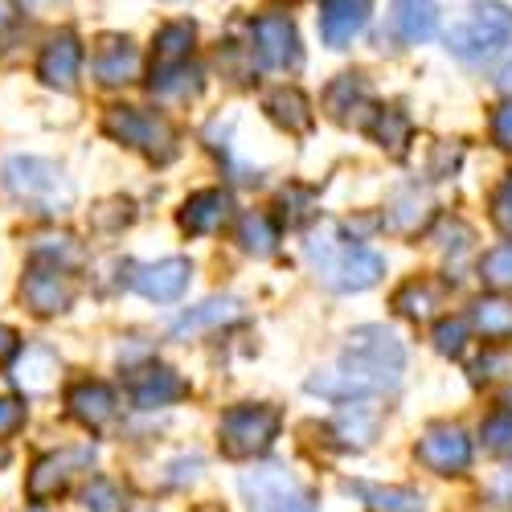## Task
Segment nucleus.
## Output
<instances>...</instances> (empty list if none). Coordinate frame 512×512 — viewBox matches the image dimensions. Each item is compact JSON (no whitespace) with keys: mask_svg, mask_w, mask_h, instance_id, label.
I'll use <instances>...</instances> for the list:
<instances>
[{"mask_svg":"<svg viewBox=\"0 0 512 512\" xmlns=\"http://www.w3.org/2000/svg\"><path fill=\"white\" fill-rule=\"evenodd\" d=\"M406 373V345L386 324H361L349 332L345 353L332 369L308 377V394L320 398H369V394H394Z\"/></svg>","mask_w":512,"mask_h":512,"instance_id":"obj_1","label":"nucleus"},{"mask_svg":"<svg viewBox=\"0 0 512 512\" xmlns=\"http://www.w3.org/2000/svg\"><path fill=\"white\" fill-rule=\"evenodd\" d=\"M304 259L312 267V275L328 287V291H369L381 275H386V259L377 250L361 246L357 238H345L336 226H320L308 246H304Z\"/></svg>","mask_w":512,"mask_h":512,"instance_id":"obj_2","label":"nucleus"},{"mask_svg":"<svg viewBox=\"0 0 512 512\" xmlns=\"http://www.w3.org/2000/svg\"><path fill=\"white\" fill-rule=\"evenodd\" d=\"M512 41V9L504 0H476L447 33H443V46L451 58L476 66L488 62L492 54H500Z\"/></svg>","mask_w":512,"mask_h":512,"instance_id":"obj_3","label":"nucleus"},{"mask_svg":"<svg viewBox=\"0 0 512 512\" xmlns=\"http://www.w3.org/2000/svg\"><path fill=\"white\" fill-rule=\"evenodd\" d=\"M0 181H5V189L17 201L33 205L37 213H62L74 201L70 177L54 160H41V156H9L5 168H0Z\"/></svg>","mask_w":512,"mask_h":512,"instance_id":"obj_4","label":"nucleus"},{"mask_svg":"<svg viewBox=\"0 0 512 512\" xmlns=\"http://www.w3.org/2000/svg\"><path fill=\"white\" fill-rule=\"evenodd\" d=\"M246 512H320V492L283 463L250 467L238 480Z\"/></svg>","mask_w":512,"mask_h":512,"instance_id":"obj_5","label":"nucleus"},{"mask_svg":"<svg viewBox=\"0 0 512 512\" xmlns=\"http://www.w3.org/2000/svg\"><path fill=\"white\" fill-rule=\"evenodd\" d=\"M283 414L267 402H242L230 406L218 422V443L226 459H259L271 451V443L279 439Z\"/></svg>","mask_w":512,"mask_h":512,"instance_id":"obj_6","label":"nucleus"},{"mask_svg":"<svg viewBox=\"0 0 512 512\" xmlns=\"http://www.w3.org/2000/svg\"><path fill=\"white\" fill-rule=\"evenodd\" d=\"M103 132L115 140V144H127L144 152L148 160L156 164H168L177 156V132L173 123L156 111H144V107H111L103 115Z\"/></svg>","mask_w":512,"mask_h":512,"instance_id":"obj_7","label":"nucleus"},{"mask_svg":"<svg viewBox=\"0 0 512 512\" xmlns=\"http://www.w3.org/2000/svg\"><path fill=\"white\" fill-rule=\"evenodd\" d=\"M414 459L435 476H463L467 467H472V439H467V431L455 422H435L422 431Z\"/></svg>","mask_w":512,"mask_h":512,"instance_id":"obj_8","label":"nucleus"},{"mask_svg":"<svg viewBox=\"0 0 512 512\" xmlns=\"http://www.w3.org/2000/svg\"><path fill=\"white\" fill-rule=\"evenodd\" d=\"M21 300L33 316H62L74 304V279L62 263L33 259L21 279Z\"/></svg>","mask_w":512,"mask_h":512,"instance_id":"obj_9","label":"nucleus"},{"mask_svg":"<svg viewBox=\"0 0 512 512\" xmlns=\"http://www.w3.org/2000/svg\"><path fill=\"white\" fill-rule=\"evenodd\" d=\"M91 459H95L91 447H66V451L41 455V459L29 467V476H25V496H29L33 504L58 500V496L70 488V480H74Z\"/></svg>","mask_w":512,"mask_h":512,"instance_id":"obj_10","label":"nucleus"},{"mask_svg":"<svg viewBox=\"0 0 512 512\" xmlns=\"http://www.w3.org/2000/svg\"><path fill=\"white\" fill-rule=\"evenodd\" d=\"M250 41H254V58L263 70H295L304 62L300 50V33H295L291 17L283 13H263L250 21Z\"/></svg>","mask_w":512,"mask_h":512,"instance_id":"obj_11","label":"nucleus"},{"mask_svg":"<svg viewBox=\"0 0 512 512\" xmlns=\"http://www.w3.org/2000/svg\"><path fill=\"white\" fill-rule=\"evenodd\" d=\"M439 33V0H390L386 13V37L398 50L422 46Z\"/></svg>","mask_w":512,"mask_h":512,"instance_id":"obj_12","label":"nucleus"},{"mask_svg":"<svg viewBox=\"0 0 512 512\" xmlns=\"http://www.w3.org/2000/svg\"><path fill=\"white\" fill-rule=\"evenodd\" d=\"M78 74H82V41L70 29H62V33H54L46 41V46H41V54H37V78L46 82L50 91L70 95L78 87Z\"/></svg>","mask_w":512,"mask_h":512,"instance_id":"obj_13","label":"nucleus"},{"mask_svg":"<svg viewBox=\"0 0 512 512\" xmlns=\"http://www.w3.org/2000/svg\"><path fill=\"white\" fill-rule=\"evenodd\" d=\"M189 394V381L168 369V365H144L127 377V398H132L136 410H164V406H177Z\"/></svg>","mask_w":512,"mask_h":512,"instance_id":"obj_14","label":"nucleus"},{"mask_svg":"<svg viewBox=\"0 0 512 512\" xmlns=\"http://www.w3.org/2000/svg\"><path fill=\"white\" fill-rule=\"evenodd\" d=\"M91 74L99 87H127V82L140 78V50L132 37H119L107 33L95 41V54H91Z\"/></svg>","mask_w":512,"mask_h":512,"instance_id":"obj_15","label":"nucleus"},{"mask_svg":"<svg viewBox=\"0 0 512 512\" xmlns=\"http://www.w3.org/2000/svg\"><path fill=\"white\" fill-rule=\"evenodd\" d=\"M373 0H320V41L328 50H349L369 25Z\"/></svg>","mask_w":512,"mask_h":512,"instance_id":"obj_16","label":"nucleus"},{"mask_svg":"<svg viewBox=\"0 0 512 512\" xmlns=\"http://www.w3.org/2000/svg\"><path fill=\"white\" fill-rule=\"evenodd\" d=\"M66 410H70L74 422L87 426V431H103V426L115 422V414H119V398H115V390L107 386V381L82 377L66 390Z\"/></svg>","mask_w":512,"mask_h":512,"instance_id":"obj_17","label":"nucleus"},{"mask_svg":"<svg viewBox=\"0 0 512 512\" xmlns=\"http://www.w3.org/2000/svg\"><path fill=\"white\" fill-rule=\"evenodd\" d=\"M328 431H332V439L340 447L365 451L377 439V431H381V406H373L369 398H345V402L336 406Z\"/></svg>","mask_w":512,"mask_h":512,"instance_id":"obj_18","label":"nucleus"},{"mask_svg":"<svg viewBox=\"0 0 512 512\" xmlns=\"http://www.w3.org/2000/svg\"><path fill=\"white\" fill-rule=\"evenodd\" d=\"M189 279H193L189 259H160V263H148L132 275V291H140L152 304H173L189 291Z\"/></svg>","mask_w":512,"mask_h":512,"instance_id":"obj_19","label":"nucleus"},{"mask_svg":"<svg viewBox=\"0 0 512 512\" xmlns=\"http://www.w3.org/2000/svg\"><path fill=\"white\" fill-rule=\"evenodd\" d=\"M230 209H234V201H230L226 189H197V193H189L185 205H181V230L193 234V238L218 234V230L230 222Z\"/></svg>","mask_w":512,"mask_h":512,"instance_id":"obj_20","label":"nucleus"},{"mask_svg":"<svg viewBox=\"0 0 512 512\" xmlns=\"http://www.w3.org/2000/svg\"><path fill=\"white\" fill-rule=\"evenodd\" d=\"M242 320V300H234V295H218V300H205L197 308H189L173 328V340H185V336H201L209 328H222V324H234Z\"/></svg>","mask_w":512,"mask_h":512,"instance_id":"obj_21","label":"nucleus"},{"mask_svg":"<svg viewBox=\"0 0 512 512\" xmlns=\"http://www.w3.org/2000/svg\"><path fill=\"white\" fill-rule=\"evenodd\" d=\"M443 304H447V291H443V283H435V279H410V283H402L398 295H394V308H398L406 320H414V324H431Z\"/></svg>","mask_w":512,"mask_h":512,"instance_id":"obj_22","label":"nucleus"},{"mask_svg":"<svg viewBox=\"0 0 512 512\" xmlns=\"http://www.w3.org/2000/svg\"><path fill=\"white\" fill-rule=\"evenodd\" d=\"M58 369H62V361H58L54 349L29 345V349L21 353V361H17V386H21L25 394H50V390L58 386Z\"/></svg>","mask_w":512,"mask_h":512,"instance_id":"obj_23","label":"nucleus"},{"mask_svg":"<svg viewBox=\"0 0 512 512\" xmlns=\"http://www.w3.org/2000/svg\"><path fill=\"white\" fill-rule=\"evenodd\" d=\"M263 111H267L279 127H287L291 136H304L308 127H312V103H308V95H304L300 87H275V91H267Z\"/></svg>","mask_w":512,"mask_h":512,"instance_id":"obj_24","label":"nucleus"},{"mask_svg":"<svg viewBox=\"0 0 512 512\" xmlns=\"http://www.w3.org/2000/svg\"><path fill=\"white\" fill-rule=\"evenodd\" d=\"M324 107L340 123H361L357 111H369V87H365V78L361 74H340L332 87L324 91Z\"/></svg>","mask_w":512,"mask_h":512,"instance_id":"obj_25","label":"nucleus"},{"mask_svg":"<svg viewBox=\"0 0 512 512\" xmlns=\"http://www.w3.org/2000/svg\"><path fill=\"white\" fill-rule=\"evenodd\" d=\"M148 91L156 99H193L201 91V70L189 66V62H160L152 70Z\"/></svg>","mask_w":512,"mask_h":512,"instance_id":"obj_26","label":"nucleus"},{"mask_svg":"<svg viewBox=\"0 0 512 512\" xmlns=\"http://www.w3.org/2000/svg\"><path fill=\"white\" fill-rule=\"evenodd\" d=\"M238 242H242L246 254H254V259H271V254L279 250V222L271 218V213L254 209L238 222Z\"/></svg>","mask_w":512,"mask_h":512,"instance_id":"obj_27","label":"nucleus"},{"mask_svg":"<svg viewBox=\"0 0 512 512\" xmlns=\"http://www.w3.org/2000/svg\"><path fill=\"white\" fill-rule=\"evenodd\" d=\"M369 136L386 148L390 156H406V144H410V115L402 107H381L373 111V123H369Z\"/></svg>","mask_w":512,"mask_h":512,"instance_id":"obj_28","label":"nucleus"},{"mask_svg":"<svg viewBox=\"0 0 512 512\" xmlns=\"http://www.w3.org/2000/svg\"><path fill=\"white\" fill-rule=\"evenodd\" d=\"M476 336L484 340H508L512 336V304H504L500 295H488V300H476L472 316H467Z\"/></svg>","mask_w":512,"mask_h":512,"instance_id":"obj_29","label":"nucleus"},{"mask_svg":"<svg viewBox=\"0 0 512 512\" xmlns=\"http://www.w3.org/2000/svg\"><path fill=\"white\" fill-rule=\"evenodd\" d=\"M365 500L369 512H422V496L414 488H377V484H349Z\"/></svg>","mask_w":512,"mask_h":512,"instance_id":"obj_30","label":"nucleus"},{"mask_svg":"<svg viewBox=\"0 0 512 512\" xmlns=\"http://www.w3.org/2000/svg\"><path fill=\"white\" fill-rule=\"evenodd\" d=\"M197 41V25L193 21H168L156 33V62H189Z\"/></svg>","mask_w":512,"mask_h":512,"instance_id":"obj_31","label":"nucleus"},{"mask_svg":"<svg viewBox=\"0 0 512 512\" xmlns=\"http://www.w3.org/2000/svg\"><path fill=\"white\" fill-rule=\"evenodd\" d=\"M431 222V197L418 193V189H406L398 193V201L390 205V226L402 230V234H414Z\"/></svg>","mask_w":512,"mask_h":512,"instance_id":"obj_32","label":"nucleus"},{"mask_svg":"<svg viewBox=\"0 0 512 512\" xmlns=\"http://www.w3.org/2000/svg\"><path fill=\"white\" fill-rule=\"evenodd\" d=\"M480 279L492 291H508L512 287V242H500V246H492L484 254L480 259Z\"/></svg>","mask_w":512,"mask_h":512,"instance_id":"obj_33","label":"nucleus"},{"mask_svg":"<svg viewBox=\"0 0 512 512\" xmlns=\"http://www.w3.org/2000/svg\"><path fill=\"white\" fill-rule=\"evenodd\" d=\"M480 439H484V451H492V455H512V410L492 414V418L484 422Z\"/></svg>","mask_w":512,"mask_h":512,"instance_id":"obj_34","label":"nucleus"},{"mask_svg":"<svg viewBox=\"0 0 512 512\" xmlns=\"http://www.w3.org/2000/svg\"><path fill=\"white\" fill-rule=\"evenodd\" d=\"M467 336H472V324L467 320H443V324H435V349L443 357H463Z\"/></svg>","mask_w":512,"mask_h":512,"instance_id":"obj_35","label":"nucleus"},{"mask_svg":"<svg viewBox=\"0 0 512 512\" xmlns=\"http://www.w3.org/2000/svg\"><path fill=\"white\" fill-rule=\"evenodd\" d=\"M82 504H87V512H123V492L111 480L95 476L87 492H82Z\"/></svg>","mask_w":512,"mask_h":512,"instance_id":"obj_36","label":"nucleus"},{"mask_svg":"<svg viewBox=\"0 0 512 512\" xmlns=\"http://www.w3.org/2000/svg\"><path fill=\"white\" fill-rule=\"evenodd\" d=\"M25 418H29L25 402H17V398H0V443L13 439L21 426H25Z\"/></svg>","mask_w":512,"mask_h":512,"instance_id":"obj_37","label":"nucleus"},{"mask_svg":"<svg viewBox=\"0 0 512 512\" xmlns=\"http://www.w3.org/2000/svg\"><path fill=\"white\" fill-rule=\"evenodd\" d=\"M492 222L512 234V177H504L500 189L492 193Z\"/></svg>","mask_w":512,"mask_h":512,"instance_id":"obj_38","label":"nucleus"},{"mask_svg":"<svg viewBox=\"0 0 512 512\" xmlns=\"http://www.w3.org/2000/svg\"><path fill=\"white\" fill-rule=\"evenodd\" d=\"M492 140L512 152V95H508V103H500L492 111Z\"/></svg>","mask_w":512,"mask_h":512,"instance_id":"obj_39","label":"nucleus"},{"mask_svg":"<svg viewBox=\"0 0 512 512\" xmlns=\"http://www.w3.org/2000/svg\"><path fill=\"white\" fill-rule=\"evenodd\" d=\"M17 29H21V17H17L9 5H0V54H9Z\"/></svg>","mask_w":512,"mask_h":512,"instance_id":"obj_40","label":"nucleus"},{"mask_svg":"<svg viewBox=\"0 0 512 512\" xmlns=\"http://www.w3.org/2000/svg\"><path fill=\"white\" fill-rule=\"evenodd\" d=\"M17 349H21V340H17V332H13L9 324H0V365H5L9 357H17Z\"/></svg>","mask_w":512,"mask_h":512,"instance_id":"obj_41","label":"nucleus"},{"mask_svg":"<svg viewBox=\"0 0 512 512\" xmlns=\"http://www.w3.org/2000/svg\"><path fill=\"white\" fill-rule=\"evenodd\" d=\"M496 87L504 91V95H512V54L500 62V70H496Z\"/></svg>","mask_w":512,"mask_h":512,"instance_id":"obj_42","label":"nucleus"},{"mask_svg":"<svg viewBox=\"0 0 512 512\" xmlns=\"http://www.w3.org/2000/svg\"><path fill=\"white\" fill-rule=\"evenodd\" d=\"M492 496H496L500 504H512V472H508V476H500V480L492 484Z\"/></svg>","mask_w":512,"mask_h":512,"instance_id":"obj_43","label":"nucleus"},{"mask_svg":"<svg viewBox=\"0 0 512 512\" xmlns=\"http://www.w3.org/2000/svg\"><path fill=\"white\" fill-rule=\"evenodd\" d=\"M0 467H9V447L0 443Z\"/></svg>","mask_w":512,"mask_h":512,"instance_id":"obj_44","label":"nucleus"},{"mask_svg":"<svg viewBox=\"0 0 512 512\" xmlns=\"http://www.w3.org/2000/svg\"><path fill=\"white\" fill-rule=\"evenodd\" d=\"M504 406H508V410H512V390H508V394H504Z\"/></svg>","mask_w":512,"mask_h":512,"instance_id":"obj_45","label":"nucleus"},{"mask_svg":"<svg viewBox=\"0 0 512 512\" xmlns=\"http://www.w3.org/2000/svg\"><path fill=\"white\" fill-rule=\"evenodd\" d=\"M283 5H300V0H283Z\"/></svg>","mask_w":512,"mask_h":512,"instance_id":"obj_46","label":"nucleus"}]
</instances>
